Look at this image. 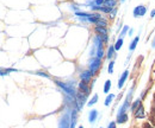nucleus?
Here are the masks:
<instances>
[{"mask_svg":"<svg viewBox=\"0 0 155 128\" xmlns=\"http://www.w3.org/2000/svg\"><path fill=\"white\" fill-rule=\"evenodd\" d=\"M35 73L37 76H42V77H45V78H50V75L44 73V71H35V73Z\"/></svg>","mask_w":155,"mask_h":128,"instance_id":"b1692460","label":"nucleus"},{"mask_svg":"<svg viewBox=\"0 0 155 128\" xmlns=\"http://www.w3.org/2000/svg\"><path fill=\"white\" fill-rule=\"evenodd\" d=\"M78 128H84V127H82V126H80V127H78Z\"/></svg>","mask_w":155,"mask_h":128,"instance_id":"473e14b6","label":"nucleus"},{"mask_svg":"<svg viewBox=\"0 0 155 128\" xmlns=\"http://www.w3.org/2000/svg\"><path fill=\"white\" fill-rule=\"evenodd\" d=\"M133 92H134V87H131V89H130V92H128V95H127V97H125V100H124V102H123V105H122V107L119 108L118 110V114L117 115H122V114H125L127 113V110L129 109L131 106H130V102H131V96H133Z\"/></svg>","mask_w":155,"mask_h":128,"instance_id":"f03ea898","label":"nucleus"},{"mask_svg":"<svg viewBox=\"0 0 155 128\" xmlns=\"http://www.w3.org/2000/svg\"><path fill=\"white\" fill-rule=\"evenodd\" d=\"M128 119H129V116H128L127 113L125 114H122V115H117V123H119V125L125 123L128 121Z\"/></svg>","mask_w":155,"mask_h":128,"instance_id":"9b49d317","label":"nucleus"},{"mask_svg":"<svg viewBox=\"0 0 155 128\" xmlns=\"http://www.w3.org/2000/svg\"><path fill=\"white\" fill-rule=\"evenodd\" d=\"M100 67H101V59H99L97 57H93L91 61H90V71L93 73V75H96L97 71L100 69Z\"/></svg>","mask_w":155,"mask_h":128,"instance_id":"20e7f679","label":"nucleus"},{"mask_svg":"<svg viewBox=\"0 0 155 128\" xmlns=\"http://www.w3.org/2000/svg\"><path fill=\"white\" fill-rule=\"evenodd\" d=\"M152 48L155 49V37H154V39H153V42H152Z\"/></svg>","mask_w":155,"mask_h":128,"instance_id":"7c9ffc66","label":"nucleus"},{"mask_svg":"<svg viewBox=\"0 0 155 128\" xmlns=\"http://www.w3.org/2000/svg\"><path fill=\"white\" fill-rule=\"evenodd\" d=\"M18 70L17 69H13V68H7V69H1V76H5V75H8L10 73H17Z\"/></svg>","mask_w":155,"mask_h":128,"instance_id":"dca6fc26","label":"nucleus"},{"mask_svg":"<svg viewBox=\"0 0 155 128\" xmlns=\"http://www.w3.org/2000/svg\"><path fill=\"white\" fill-rule=\"evenodd\" d=\"M106 25H107V20L101 17V18L98 20V23H97V25H96V26H104V27H106Z\"/></svg>","mask_w":155,"mask_h":128,"instance_id":"4be33fe9","label":"nucleus"},{"mask_svg":"<svg viewBox=\"0 0 155 128\" xmlns=\"http://www.w3.org/2000/svg\"><path fill=\"white\" fill-rule=\"evenodd\" d=\"M133 33H134V29H130V30H129V32H128V36H133Z\"/></svg>","mask_w":155,"mask_h":128,"instance_id":"c85d7f7f","label":"nucleus"},{"mask_svg":"<svg viewBox=\"0 0 155 128\" xmlns=\"http://www.w3.org/2000/svg\"><path fill=\"white\" fill-rule=\"evenodd\" d=\"M128 76H129V70H125L124 73L119 76V80H118V83H117L118 89H122V88H123V86H124V83H125Z\"/></svg>","mask_w":155,"mask_h":128,"instance_id":"0eeeda50","label":"nucleus"},{"mask_svg":"<svg viewBox=\"0 0 155 128\" xmlns=\"http://www.w3.org/2000/svg\"><path fill=\"white\" fill-rule=\"evenodd\" d=\"M92 76H93V73H91L90 70H84L82 73H80V78H81V82H85V83H88V82H91V80H92Z\"/></svg>","mask_w":155,"mask_h":128,"instance_id":"423d86ee","label":"nucleus"},{"mask_svg":"<svg viewBox=\"0 0 155 128\" xmlns=\"http://www.w3.org/2000/svg\"><path fill=\"white\" fill-rule=\"evenodd\" d=\"M78 87H79V90H80V92H84V94H86V95H88V94H90V92H91V88H90L88 83L80 82V83L78 84Z\"/></svg>","mask_w":155,"mask_h":128,"instance_id":"6e6552de","label":"nucleus"},{"mask_svg":"<svg viewBox=\"0 0 155 128\" xmlns=\"http://www.w3.org/2000/svg\"><path fill=\"white\" fill-rule=\"evenodd\" d=\"M100 128H101V127H100Z\"/></svg>","mask_w":155,"mask_h":128,"instance_id":"72a5a7b5","label":"nucleus"},{"mask_svg":"<svg viewBox=\"0 0 155 128\" xmlns=\"http://www.w3.org/2000/svg\"><path fill=\"white\" fill-rule=\"evenodd\" d=\"M107 128H116V122H115V121H111V122L109 123Z\"/></svg>","mask_w":155,"mask_h":128,"instance_id":"cd10ccee","label":"nucleus"},{"mask_svg":"<svg viewBox=\"0 0 155 128\" xmlns=\"http://www.w3.org/2000/svg\"><path fill=\"white\" fill-rule=\"evenodd\" d=\"M104 5L107 6V7H110V8H115V6H116V0H106Z\"/></svg>","mask_w":155,"mask_h":128,"instance_id":"412c9836","label":"nucleus"},{"mask_svg":"<svg viewBox=\"0 0 155 128\" xmlns=\"http://www.w3.org/2000/svg\"><path fill=\"white\" fill-rule=\"evenodd\" d=\"M115 45H110L109 46V50H107V55H106V57L109 58V59H111L114 56H115Z\"/></svg>","mask_w":155,"mask_h":128,"instance_id":"2eb2a0df","label":"nucleus"},{"mask_svg":"<svg viewBox=\"0 0 155 128\" xmlns=\"http://www.w3.org/2000/svg\"><path fill=\"white\" fill-rule=\"evenodd\" d=\"M110 90H111V81L107 80V81H105V84H104V92L109 94Z\"/></svg>","mask_w":155,"mask_h":128,"instance_id":"aec40b11","label":"nucleus"},{"mask_svg":"<svg viewBox=\"0 0 155 128\" xmlns=\"http://www.w3.org/2000/svg\"><path fill=\"white\" fill-rule=\"evenodd\" d=\"M114 67H115V62L114 61H111L110 63H109V67H107V73H114Z\"/></svg>","mask_w":155,"mask_h":128,"instance_id":"393cba45","label":"nucleus"},{"mask_svg":"<svg viewBox=\"0 0 155 128\" xmlns=\"http://www.w3.org/2000/svg\"><path fill=\"white\" fill-rule=\"evenodd\" d=\"M94 31L99 36H107V29L104 27V26H96L94 27Z\"/></svg>","mask_w":155,"mask_h":128,"instance_id":"9d476101","label":"nucleus"},{"mask_svg":"<svg viewBox=\"0 0 155 128\" xmlns=\"http://www.w3.org/2000/svg\"><path fill=\"white\" fill-rule=\"evenodd\" d=\"M138 42H140V36L135 37V38L131 40V43H130V45H129V51H134V50H135L137 44H138Z\"/></svg>","mask_w":155,"mask_h":128,"instance_id":"ddd939ff","label":"nucleus"},{"mask_svg":"<svg viewBox=\"0 0 155 128\" xmlns=\"http://www.w3.org/2000/svg\"><path fill=\"white\" fill-rule=\"evenodd\" d=\"M98 116H99L98 110H96V109L91 110V111L88 113V121H90V123H94V122L97 121Z\"/></svg>","mask_w":155,"mask_h":128,"instance_id":"1a4fd4ad","label":"nucleus"},{"mask_svg":"<svg viewBox=\"0 0 155 128\" xmlns=\"http://www.w3.org/2000/svg\"><path fill=\"white\" fill-rule=\"evenodd\" d=\"M98 98H99V97H98V94H94V95H93V97L87 102V106H90V107L94 106V105L98 102Z\"/></svg>","mask_w":155,"mask_h":128,"instance_id":"a211bd4d","label":"nucleus"},{"mask_svg":"<svg viewBox=\"0 0 155 128\" xmlns=\"http://www.w3.org/2000/svg\"><path fill=\"white\" fill-rule=\"evenodd\" d=\"M124 1H125V0H120V2H124Z\"/></svg>","mask_w":155,"mask_h":128,"instance_id":"2f4dec72","label":"nucleus"},{"mask_svg":"<svg viewBox=\"0 0 155 128\" xmlns=\"http://www.w3.org/2000/svg\"><path fill=\"white\" fill-rule=\"evenodd\" d=\"M86 100H87V95L81 92H78L77 96H75V102H77V108L78 110H81L84 108V106L86 105Z\"/></svg>","mask_w":155,"mask_h":128,"instance_id":"7ed1b4c3","label":"nucleus"},{"mask_svg":"<svg viewBox=\"0 0 155 128\" xmlns=\"http://www.w3.org/2000/svg\"><path fill=\"white\" fill-rule=\"evenodd\" d=\"M115 97H116V95H115V94H107V96H106V98H105L104 105H105L106 107H109V106H110V105L114 102Z\"/></svg>","mask_w":155,"mask_h":128,"instance_id":"f8f14e48","label":"nucleus"},{"mask_svg":"<svg viewBox=\"0 0 155 128\" xmlns=\"http://www.w3.org/2000/svg\"><path fill=\"white\" fill-rule=\"evenodd\" d=\"M141 106H142V105H141V98H137V100H135V102L131 105V107H130V108H131L133 111H135V110L138 109Z\"/></svg>","mask_w":155,"mask_h":128,"instance_id":"f3484780","label":"nucleus"},{"mask_svg":"<svg viewBox=\"0 0 155 128\" xmlns=\"http://www.w3.org/2000/svg\"><path fill=\"white\" fill-rule=\"evenodd\" d=\"M105 1H106V0H94V1H93V4H94L96 6H104Z\"/></svg>","mask_w":155,"mask_h":128,"instance_id":"bb28decb","label":"nucleus"},{"mask_svg":"<svg viewBox=\"0 0 155 128\" xmlns=\"http://www.w3.org/2000/svg\"><path fill=\"white\" fill-rule=\"evenodd\" d=\"M123 42H124V40H123V38H120V37L117 39V42L115 43V50H116V51L120 50V48L123 46Z\"/></svg>","mask_w":155,"mask_h":128,"instance_id":"6ab92c4d","label":"nucleus"},{"mask_svg":"<svg viewBox=\"0 0 155 128\" xmlns=\"http://www.w3.org/2000/svg\"><path fill=\"white\" fill-rule=\"evenodd\" d=\"M54 82L66 95L73 96V97L77 96L78 92L75 90V83L74 82H61V81H54Z\"/></svg>","mask_w":155,"mask_h":128,"instance_id":"f257e3e1","label":"nucleus"},{"mask_svg":"<svg viewBox=\"0 0 155 128\" xmlns=\"http://www.w3.org/2000/svg\"><path fill=\"white\" fill-rule=\"evenodd\" d=\"M155 17V10H152V12H150V18H154Z\"/></svg>","mask_w":155,"mask_h":128,"instance_id":"c756f323","label":"nucleus"},{"mask_svg":"<svg viewBox=\"0 0 155 128\" xmlns=\"http://www.w3.org/2000/svg\"><path fill=\"white\" fill-rule=\"evenodd\" d=\"M129 30H130L129 26H124V27L122 29V31H120V38H123V37L125 36V35L129 32Z\"/></svg>","mask_w":155,"mask_h":128,"instance_id":"a878e982","label":"nucleus"},{"mask_svg":"<svg viewBox=\"0 0 155 128\" xmlns=\"http://www.w3.org/2000/svg\"><path fill=\"white\" fill-rule=\"evenodd\" d=\"M104 54H105V52H104V50H103V46H100V48L97 49V56H96V57L99 58V59H101V58L104 57Z\"/></svg>","mask_w":155,"mask_h":128,"instance_id":"5701e85b","label":"nucleus"},{"mask_svg":"<svg viewBox=\"0 0 155 128\" xmlns=\"http://www.w3.org/2000/svg\"><path fill=\"white\" fill-rule=\"evenodd\" d=\"M144 115H146V114H144V108H143L142 106H141L138 109L135 110V117L136 119H143V117H144Z\"/></svg>","mask_w":155,"mask_h":128,"instance_id":"4468645a","label":"nucleus"},{"mask_svg":"<svg viewBox=\"0 0 155 128\" xmlns=\"http://www.w3.org/2000/svg\"><path fill=\"white\" fill-rule=\"evenodd\" d=\"M146 13H147V8L144 5H138L133 10V16L135 18H142L146 16Z\"/></svg>","mask_w":155,"mask_h":128,"instance_id":"39448f33","label":"nucleus"}]
</instances>
